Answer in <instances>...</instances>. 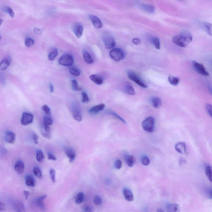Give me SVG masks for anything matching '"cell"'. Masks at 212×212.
Masks as SVG:
<instances>
[{
    "instance_id": "1",
    "label": "cell",
    "mask_w": 212,
    "mask_h": 212,
    "mask_svg": "<svg viewBox=\"0 0 212 212\" xmlns=\"http://www.w3.org/2000/svg\"><path fill=\"white\" fill-rule=\"evenodd\" d=\"M173 42L181 47H186L192 41L193 37L188 31H183L175 36L173 38Z\"/></svg>"
},
{
    "instance_id": "2",
    "label": "cell",
    "mask_w": 212,
    "mask_h": 212,
    "mask_svg": "<svg viewBox=\"0 0 212 212\" xmlns=\"http://www.w3.org/2000/svg\"><path fill=\"white\" fill-rule=\"evenodd\" d=\"M155 125V119L152 117H148L145 119L142 123V129L149 133H152L153 132Z\"/></svg>"
},
{
    "instance_id": "3",
    "label": "cell",
    "mask_w": 212,
    "mask_h": 212,
    "mask_svg": "<svg viewBox=\"0 0 212 212\" xmlns=\"http://www.w3.org/2000/svg\"><path fill=\"white\" fill-rule=\"evenodd\" d=\"M127 75L129 79L133 81L140 87L143 88H147L148 87V85L145 83L141 78L134 72L132 71H129L127 73Z\"/></svg>"
},
{
    "instance_id": "4",
    "label": "cell",
    "mask_w": 212,
    "mask_h": 212,
    "mask_svg": "<svg viewBox=\"0 0 212 212\" xmlns=\"http://www.w3.org/2000/svg\"><path fill=\"white\" fill-rule=\"evenodd\" d=\"M110 57L114 61H119L123 59L124 57V54L123 51L119 48H113L109 53Z\"/></svg>"
},
{
    "instance_id": "5",
    "label": "cell",
    "mask_w": 212,
    "mask_h": 212,
    "mask_svg": "<svg viewBox=\"0 0 212 212\" xmlns=\"http://www.w3.org/2000/svg\"><path fill=\"white\" fill-rule=\"evenodd\" d=\"M102 40L106 48L110 49L115 46V42L113 36L109 34H105L102 37Z\"/></svg>"
},
{
    "instance_id": "6",
    "label": "cell",
    "mask_w": 212,
    "mask_h": 212,
    "mask_svg": "<svg viewBox=\"0 0 212 212\" xmlns=\"http://www.w3.org/2000/svg\"><path fill=\"white\" fill-rule=\"evenodd\" d=\"M59 62L60 64L63 66H71L74 63V58L71 55H64L59 59Z\"/></svg>"
},
{
    "instance_id": "7",
    "label": "cell",
    "mask_w": 212,
    "mask_h": 212,
    "mask_svg": "<svg viewBox=\"0 0 212 212\" xmlns=\"http://www.w3.org/2000/svg\"><path fill=\"white\" fill-rule=\"evenodd\" d=\"M34 119V116L30 113L24 112L23 113L21 119V123L23 125H27L32 123Z\"/></svg>"
},
{
    "instance_id": "8",
    "label": "cell",
    "mask_w": 212,
    "mask_h": 212,
    "mask_svg": "<svg viewBox=\"0 0 212 212\" xmlns=\"http://www.w3.org/2000/svg\"><path fill=\"white\" fill-rule=\"evenodd\" d=\"M72 116L75 120L76 121H82V117L81 113V110L78 104H74L72 110Z\"/></svg>"
},
{
    "instance_id": "9",
    "label": "cell",
    "mask_w": 212,
    "mask_h": 212,
    "mask_svg": "<svg viewBox=\"0 0 212 212\" xmlns=\"http://www.w3.org/2000/svg\"><path fill=\"white\" fill-rule=\"evenodd\" d=\"M193 64L195 69L198 74L202 76H209V73H208V71H206V68L204 67L203 65L200 64L199 63L195 61H193Z\"/></svg>"
},
{
    "instance_id": "10",
    "label": "cell",
    "mask_w": 212,
    "mask_h": 212,
    "mask_svg": "<svg viewBox=\"0 0 212 212\" xmlns=\"http://www.w3.org/2000/svg\"><path fill=\"white\" fill-rule=\"evenodd\" d=\"M12 208L15 212H25L26 209L23 203L19 200H15L12 202Z\"/></svg>"
},
{
    "instance_id": "11",
    "label": "cell",
    "mask_w": 212,
    "mask_h": 212,
    "mask_svg": "<svg viewBox=\"0 0 212 212\" xmlns=\"http://www.w3.org/2000/svg\"><path fill=\"white\" fill-rule=\"evenodd\" d=\"M16 134L13 132L7 131L5 133L4 140L6 142L10 144H13L16 139Z\"/></svg>"
},
{
    "instance_id": "12",
    "label": "cell",
    "mask_w": 212,
    "mask_h": 212,
    "mask_svg": "<svg viewBox=\"0 0 212 212\" xmlns=\"http://www.w3.org/2000/svg\"><path fill=\"white\" fill-rule=\"evenodd\" d=\"M46 197H47V195H46L41 196L37 198L35 201V204L43 211H44L46 210V207L44 201L46 198Z\"/></svg>"
},
{
    "instance_id": "13",
    "label": "cell",
    "mask_w": 212,
    "mask_h": 212,
    "mask_svg": "<svg viewBox=\"0 0 212 212\" xmlns=\"http://www.w3.org/2000/svg\"><path fill=\"white\" fill-rule=\"evenodd\" d=\"M65 153L69 159V162L72 163L75 160L76 154L74 149L72 148L66 147L65 148Z\"/></svg>"
},
{
    "instance_id": "14",
    "label": "cell",
    "mask_w": 212,
    "mask_h": 212,
    "mask_svg": "<svg viewBox=\"0 0 212 212\" xmlns=\"http://www.w3.org/2000/svg\"><path fill=\"white\" fill-rule=\"evenodd\" d=\"M89 17L93 23V26L95 27L97 29H100L102 27L103 25H102V22L98 17L93 16V15H90Z\"/></svg>"
},
{
    "instance_id": "15",
    "label": "cell",
    "mask_w": 212,
    "mask_h": 212,
    "mask_svg": "<svg viewBox=\"0 0 212 212\" xmlns=\"http://www.w3.org/2000/svg\"><path fill=\"white\" fill-rule=\"evenodd\" d=\"M25 166L24 163L22 160H18L16 162L14 166V169L16 172L19 174H21L24 171Z\"/></svg>"
},
{
    "instance_id": "16",
    "label": "cell",
    "mask_w": 212,
    "mask_h": 212,
    "mask_svg": "<svg viewBox=\"0 0 212 212\" xmlns=\"http://www.w3.org/2000/svg\"><path fill=\"white\" fill-rule=\"evenodd\" d=\"M175 148L177 152L181 154H184L186 152V146L184 142H178L175 146Z\"/></svg>"
},
{
    "instance_id": "17",
    "label": "cell",
    "mask_w": 212,
    "mask_h": 212,
    "mask_svg": "<svg viewBox=\"0 0 212 212\" xmlns=\"http://www.w3.org/2000/svg\"><path fill=\"white\" fill-rule=\"evenodd\" d=\"M105 104H101L99 105H96L90 108L89 110V112L91 114H97L100 111H102L105 108Z\"/></svg>"
},
{
    "instance_id": "18",
    "label": "cell",
    "mask_w": 212,
    "mask_h": 212,
    "mask_svg": "<svg viewBox=\"0 0 212 212\" xmlns=\"http://www.w3.org/2000/svg\"><path fill=\"white\" fill-rule=\"evenodd\" d=\"M11 60L8 58H5L0 62V71H3L6 70L10 66Z\"/></svg>"
},
{
    "instance_id": "19",
    "label": "cell",
    "mask_w": 212,
    "mask_h": 212,
    "mask_svg": "<svg viewBox=\"0 0 212 212\" xmlns=\"http://www.w3.org/2000/svg\"><path fill=\"white\" fill-rule=\"evenodd\" d=\"M53 121L51 118L45 116L43 119V128L47 131H51L50 125H52Z\"/></svg>"
},
{
    "instance_id": "20",
    "label": "cell",
    "mask_w": 212,
    "mask_h": 212,
    "mask_svg": "<svg viewBox=\"0 0 212 212\" xmlns=\"http://www.w3.org/2000/svg\"><path fill=\"white\" fill-rule=\"evenodd\" d=\"M167 212H180L179 205L176 203H169L166 206Z\"/></svg>"
},
{
    "instance_id": "21",
    "label": "cell",
    "mask_w": 212,
    "mask_h": 212,
    "mask_svg": "<svg viewBox=\"0 0 212 212\" xmlns=\"http://www.w3.org/2000/svg\"><path fill=\"white\" fill-rule=\"evenodd\" d=\"M140 7L142 10L148 13H153L155 11L154 6H153L152 5L142 3L140 5Z\"/></svg>"
},
{
    "instance_id": "22",
    "label": "cell",
    "mask_w": 212,
    "mask_h": 212,
    "mask_svg": "<svg viewBox=\"0 0 212 212\" xmlns=\"http://www.w3.org/2000/svg\"><path fill=\"white\" fill-rule=\"evenodd\" d=\"M123 194L125 199L127 201L131 202L134 199V195L132 191L127 188H124L123 190Z\"/></svg>"
},
{
    "instance_id": "23",
    "label": "cell",
    "mask_w": 212,
    "mask_h": 212,
    "mask_svg": "<svg viewBox=\"0 0 212 212\" xmlns=\"http://www.w3.org/2000/svg\"><path fill=\"white\" fill-rule=\"evenodd\" d=\"M151 102L153 106L156 109L160 108L162 104V102L160 98L154 96L151 98Z\"/></svg>"
},
{
    "instance_id": "24",
    "label": "cell",
    "mask_w": 212,
    "mask_h": 212,
    "mask_svg": "<svg viewBox=\"0 0 212 212\" xmlns=\"http://www.w3.org/2000/svg\"><path fill=\"white\" fill-rule=\"evenodd\" d=\"M123 90L126 94L131 95H134L136 94L134 87L129 84H125L123 87Z\"/></svg>"
},
{
    "instance_id": "25",
    "label": "cell",
    "mask_w": 212,
    "mask_h": 212,
    "mask_svg": "<svg viewBox=\"0 0 212 212\" xmlns=\"http://www.w3.org/2000/svg\"><path fill=\"white\" fill-rule=\"evenodd\" d=\"M25 183L27 186L34 187L35 185L36 181L35 179L30 175H26L25 178Z\"/></svg>"
},
{
    "instance_id": "26",
    "label": "cell",
    "mask_w": 212,
    "mask_h": 212,
    "mask_svg": "<svg viewBox=\"0 0 212 212\" xmlns=\"http://www.w3.org/2000/svg\"><path fill=\"white\" fill-rule=\"evenodd\" d=\"M74 31L77 37L80 38L82 37V33H83V27L82 25H76L74 27Z\"/></svg>"
},
{
    "instance_id": "27",
    "label": "cell",
    "mask_w": 212,
    "mask_h": 212,
    "mask_svg": "<svg viewBox=\"0 0 212 212\" xmlns=\"http://www.w3.org/2000/svg\"><path fill=\"white\" fill-rule=\"evenodd\" d=\"M125 159L126 164L129 167H133L135 163V158L134 156L129 155H125Z\"/></svg>"
},
{
    "instance_id": "28",
    "label": "cell",
    "mask_w": 212,
    "mask_h": 212,
    "mask_svg": "<svg viewBox=\"0 0 212 212\" xmlns=\"http://www.w3.org/2000/svg\"><path fill=\"white\" fill-rule=\"evenodd\" d=\"M90 78L93 82L98 85H101L103 83V79L97 75H91L90 76Z\"/></svg>"
},
{
    "instance_id": "29",
    "label": "cell",
    "mask_w": 212,
    "mask_h": 212,
    "mask_svg": "<svg viewBox=\"0 0 212 212\" xmlns=\"http://www.w3.org/2000/svg\"><path fill=\"white\" fill-rule=\"evenodd\" d=\"M83 57L84 61L87 64H92L93 60L90 54L87 51H84L83 52Z\"/></svg>"
},
{
    "instance_id": "30",
    "label": "cell",
    "mask_w": 212,
    "mask_h": 212,
    "mask_svg": "<svg viewBox=\"0 0 212 212\" xmlns=\"http://www.w3.org/2000/svg\"><path fill=\"white\" fill-rule=\"evenodd\" d=\"M84 199V194L83 193L80 192L78 193L76 196L75 197V202L76 204H80L83 202Z\"/></svg>"
},
{
    "instance_id": "31",
    "label": "cell",
    "mask_w": 212,
    "mask_h": 212,
    "mask_svg": "<svg viewBox=\"0 0 212 212\" xmlns=\"http://www.w3.org/2000/svg\"><path fill=\"white\" fill-rule=\"evenodd\" d=\"M168 80L169 82L174 86H177L179 82V78L172 76H170L168 77Z\"/></svg>"
},
{
    "instance_id": "32",
    "label": "cell",
    "mask_w": 212,
    "mask_h": 212,
    "mask_svg": "<svg viewBox=\"0 0 212 212\" xmlns=\"http://www.w3.org/2000/svg\"><path fill=\"white\" fill-rule=\"evenodd\" d=\"M151 42L152 43L154 46L155 48L157 49H160V39L157 37H154L151 39Z\"/></svg>"
},
{
    "instance_id": "33",
    "label": "cell",
    "mask_w": 212,
    "mask_h": 212,
    "mask_svg": "<svg viewBox=\"0 0 212 212\" xmlns=\"http://www.w3.org/2000/svg\"><path fill=\"white\" fill-rule=\"evenodd\" d=\"M58 55V51L57 49H54L50 52L48 55V59L50 61H53Z\"/></svg>"
},
{
    "instance_id": "34",
    "label": "cell",
    "mask_w": 212,
    "mask_h": 212,
    "mask_svg": "<svg viewBox=\"0 0 212 212\" xmlns=\"http://www.w3.org/2000/svg\"><path fill=\"white\" fill-rule=\"evenodd\" d=\"M44 158V156L42 151L38 150L36 153V160L39 162H42Z\"/></svg>"
},
{
    "instance_id": "35",
    "label": "cell",
    "mask_w": 212,
    "mask_h": 212,
    "mask_svg": "<svg viewBox=\"0 0 212 212\" xmlns=\"http://www.w3.org/2000/svg\"><path fill=\"white\" fill-rule=\"evenodd\" d=\"M33 173L34 175L36 176L39 179H42L43 178L42 174L40 169L38 167H34L33 169Z\"/></svg>"
},
{
    "instance_id": "36",
    "label": "cell",
    "mask_w": 212,
    "mask_h": 212,
    "mask_svg": "<svg viewBox=\"0 0 212 212\" xmlns=\"http://www.w3.org/2000/svg\"><path fill=\"white\" fill-rule=\"evenodd\" d=\"M35 43V40L34 39L31 37H27L25 39V44L27 47H30L33 46Z\"/></svg>"
},
{
    "instance_id": "37",
    "label": "cell",
    "mask_w": 212,
    "mask_h": 212,
    "mask_svg": "<svg viewBox=\"0 0 212 212\" xmlns=\"http://www.w3.org/2000/svg\"><path fill=\"white\" fill-rule=\"evenodd\" d=\"M212 172L211 167V166H206V176L208 177L209 180L211 182L212 181Z\"/></svg>"
},
{
    "instance_id": "38",
    "label": "cell",
    "mask_w": 212,
    "mask_h": 212,
    "mask_svg": "<svg viewBox=\"0 0 212 212\" xmlns=\"http://www.w3.org/2000/svg\"><path fill=\"white\" fill-rule=\"evenodd\" d=\"M41 133L43 136L45 138L50 139L51 138V131H47L43 127L41 130Z\"/></svg>"
},
{
    "instance_id": "39",
    "label": "cell",
    "mask_w": 212,
    "mask_h": 212,
    "mask_svg": "<svg viewBox=\"0 0 212 212\" xmlns=\"http://www.w3.org/2000/svg\"><path fill=\"white\" fill-rule=\"evenodd\" d=\"M69 72L73 76H79L80 75V71L76 67H71L69 69Z\"/></svg>"
},
{
    "instance_id": "40",
    "label": "cell",
    "mask_w": 212,
    "mask_h": 212,
    "mask_svg": "<svg viewBox=\"0 0 212 212\" xmlns=\"http://www.w3.org/2000/svg\"><path fill=\"white\" fill-rule=\"evenodd\" d=\"M4 11L7 13L11 17L13 18L15 17V13L13 9L9 6H6L4 8Z\"/></svg>"
},
{
    "instance_id": "41",
    "label": "cell",
    "mask_w": 212,
    "mask_h": 212,
    "mask_svg": "<svg viewBox=\"0 0 212 212\" xmlns=\"http://www.w3.org/2000/svg\"><path fill=\"white\" fill-rule=\"evenodd\" d=\"M72 88L74 91H80L81 87L79 86L77 81L74 80L72 81Z\"/></svg>"
},
{
    "instance_id": "42",
    "label": "cell",
    "mask_w": 212,
    "mask_h": 212,
    "mask_svg": "<svg viewBox=\"0 0 212 212\" xmlns=\"http://www.w3.org/2000/svg\"><path fill=\"white\" fill-rule=\"evenodd\" d=\"M204 27L205 29H206V32L207 33L210 35H212V25L211 24L209 23L206 22L204 23Z\"/></svg>"
},
{
    "instance_id": "43",
    "label": "cell",
    "mask_w": 212,
    "mask_h": 212,
    "mask_svg": "<svg viewBox=\"0 0 212 212\" xmlns=\"http://www.w3.org/2000/svg\"><path fill=\"white\" fill-rule=\"evenodd\" d=\"M141 162L143 165L145 166H148L150 164L151 161L150 159L146 155H144L142 157Z\"/></svg>"
},
{
    "instance_id": "44",
    "label": "cell",
    "mask_w": 212,
    "mask_h": 212,
    "mask_svg": "<svg viewBox=\"0 0 212 212\" xmlns=\"http://www.w3.org/2000/svg\"><path fill=\"white\" fill-rule=\"evenodd\" d=\"M109 114L114 116V117H116L117 119H118L120 121H121V122L123 123H126V121H125V120L123 119L122 117H121L119 115L117 114V113L115 112H113L112 111H109Z\"/></svg>"
},
{
    "instance_id": "45",
    "label": "cell",
    "mask_w": 212,
    "mask_h": 212,
    "mask_svg": "<svg viewBox=\"0 0 212 212\" xmlns=\"http://www.w3.org/2000/svg\"><path fill=\"white\" fill-rule=\"evenodd\" d=\"M93 201H94V203L95 205H97V206L100 205L102 202V200L101 198L98 195L95 196L94 197Z\"/></svg>"
},
{
    "instance_id": "46",
    "label": "cell",
    "mask_w": 212,
    "mask_h": 212,
    "mask_svg": "<svg viewBox=\"0 0 212 212\" xmlns=\"http://www.w3.org/2000/svg\"><path fill=\"white\" fill-rule=\"evenodd\" d=\"M42 109L44 113L48 115H51V109L49 108V106L46 104H44L42 106Z\"/></svg>"
},
{
    "instance_id": "47",
    "label": "cell",
    "mask_w": 212,
    "mask_h": 212,
    "mask_svg": "<svg viewBox=\"0 0 212 212\" xmlns=\"http://www.w3.org/2000/svg\"><path fill=\"white\" fill-rule=\"evenodd\" d=\"M50 175L51 180H52V182L53 183H55L56 182V171H55V170L53 169L50 170Z\"/></svg>"
},
{
    "instance_id": "48",
    "label": "cell",
    "mask_w": 212,
    "mask_h": 212,
    "mask_svg": "<svg viewBox=\"0 0 212 212\" xmlns=\"http://www.w3.org/2000/svg\"><path fill=\"white\" fill-rule=\"evenodd\" d=\"M82 103H87V102H89L90 101V99H89V97L87 95V93H85V92H82Z\"/></svg>"
},
{
    "instance_id": "49",
    "label": "cell",
    "mask_w": 212,
    "mask_h": 212,
    "mask_svg": "<svg viewBox=\"0 0 212 212\" xmlns=\"http://www.w3.org/2000/svg\"><path fill=\"white\" fill-rule=\"evenodd\" d=\"M122 162L120 160H117L115 162V167L117 170H120L122 167Z\"/></svg>"
},
{
    "instance_id": "50",
    "label": "cell",
    "mask_w": 212,
    "mask_h": 212,
    "mask_svg": "<svg viewBox=\"0 0 212 212\" xmlns=\"http://www.w3.org/2000/svg\"><path fill=\"white\" fill-rule=\"evenodd\" d=\"M206 111H207V112L208 114L211 117H212V106L211 104H206Z\"/></svg>"
},
{
    "instance_id": "51",
    "label": "cell",
    "mask_w": 212,
    "mask_h": 212,
    "mask_svg": "<svg viewBox=\"0 0 212 212\" xmlns=\"http://www.w3.org/2000/svg\"><path fill=\"white\" fill-rule=\"evenodd\" d=\"M47 157L49 160L56 161L57 160V158L56 156L51 153H47Z\"/></svg>"
},
{
    "instance_id": "52",
    "label": "cell",
    "mask_w": 212,
    "mask_h": 212,
    "mask_svg": "<svg viewBox=\"0 0 212 212\" xmlns=\"http://www.w3.org/2000/svg\"><path fill=\"white\" fill-rule=\"evenodd\" d=\"M5 209L6 208L5 205L3 202L0 200V212H4L5 211Z\"/></svg>"
},
{
    "instance_id": "53",
    "label": "cell",
    "mask_w": 212,
    "mask_h": 212,
    "mask_svg": "<svg viewBox=\"0 0 212 212\" xmlns=\"http://www.w3.org/2000/svg\"><path fill=\"white\" fill-rule=\"evenodd\" d=\"M32 137H33V140H34V143L35 144H37V145L38 144V136L36 134H34L33 135V136H32Z\"/></svg>"
},
{
    "instance_id": "54",
    "label": "cell",
    "mask_w": 212,
    "mask_h": 212,
    "mask_svg": "<svg viewBox=\"0 0 212 212\" xmlns=\"http://www.w3.org/2000/svg\"><path fill=\"white\" fill-rule=\"evenodd\" d=\"M34 32L36 34L38 35H41L42 34V31L41 29L37 27H35L34 28Z\"/></svg>"
},
{
    "instance_id": "55",
    "label": "cell",
    "mask_w": 212,
    "mask_h": 212,
    "mask_svg": "<svg viewBox=\"0 0 212 212\" xmlns=\"http://www.w3.org/2000/svg\"><path fill=\"white\" fill-rule=\"evenodd\" d=\"M133 43L136 45H139L141 43V41L138 38H134L132 40Z\"/></svg>"
},
{
    "instance_id": "56",
    "label": "cell",
    "mask_w": 212,
    "mask_h": 212,
    "mask_svg": "<svg viewBox=\"0 0 212 212\" xmlns=\"http://www.w3.org/2000/svg\"><path fill=\"white\" fill-rule=\"evenodd\" d=\"M83 212H92V210L89 206H86L84 209Z\"/></svg>"
},
{
    "instance_id": "57",
    "label": "cell",
    "mask_w": 212,
    "mask_h": 212,
    "mask_svg": "<svg viewBox=\"0 0 212 212\" xmlns=\"http://www.w3.org/2000/svg\"><path fill=\"white\" fill-rule=\"evenodd\" d=\"M24 194L25 196V199H27L28 198L29 195V192L27 191H25L24 192Z\"/></svg>"
},
{
    "instance_id": "58",
    "label": "cell",
    "mask_w": 212,
    "mask_h": 212,
    "mask_svg": "<svg viewBox=\"0 0 212 212\" xmlns=\"http://www.w3.org/2000/svg\"><path fill=\"white\" fill-rule=\"evenodd\" d=\"M49 89H50V92H51V93H52L54 92V87H53V85H52V84H49Z\"/></svg>"
},
{
    "instance_id": "59",
    "label": "cell",
    "mask_w": 212,
    "mask_h": 212,
    "mask_svg": "<svg viewBox=\"0 0 212 212\" xmlns=\"http://www.w3.org/2000/svg\"><path fill=\"white\" fill-rule=\"evenodd\" d=\"M157 212H164V210H163V209H157Z\"/></svg>"
},
{
    "instance_id": "60",
    "label": "cell",
    "mask_w": 212,
    "mask_h": 212,
    "mask_svg": "<svg viewBox=\"0 0 212 212\" xmlns=\"http://www.w3.org/2000/svg\"><path fill=\"white\" fill-rule=\"evenodd\" d=\"M3 22V20L1 18H0V26H1V25L2 24V23Z\"/></svg>"
},
{
    "instance_id": "61",
    "label": "cell",
    "mask_w": 212,
    "mask_h": 212,
    "mask_svg": "<svg viewBox=\"0 0 212 212\" xmlns=\"http://www.w3.org/2000/svg\"><path fill=\"white\" fill-rule=\"evenodd\" d=\"M1 38H2L1 37V36H0V40H1Z\"/></svg>"
}]
</instances>
